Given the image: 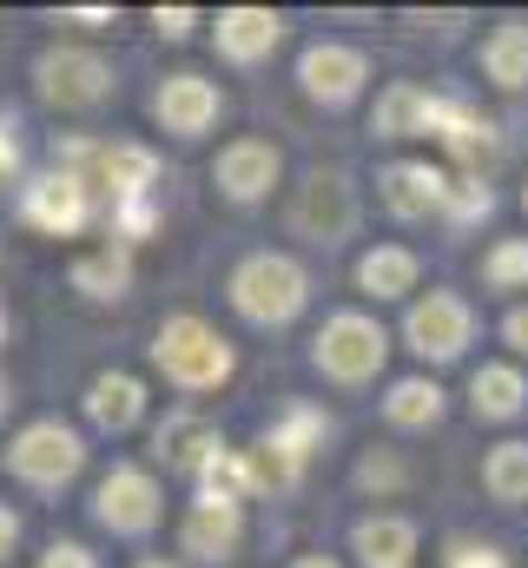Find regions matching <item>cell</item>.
<instances>
[{
  "instance_id": "6da1fadb",
  "label": "cell",
  "mask_w": 528,
  "mask_h": 568,
  "mask_svg": "<svg viewBox=\"0 0 528 568\" xmlns=\"http://www.w3.org/2000/svg\"><path fill=\"white\" fill-rule=\"evenodd\" d=\"M225 297L245 324L258 331H284L304 304H311V272L291 258V252H245L225 278Z\"/></svg>"
},
{
  "instance_id": "7a4b0ae2",
  "label": "cell",
  "mask_w": 528,
  "mask_h": 568,
  "mask_svg": "<svg viewBox=\"0 0 528 568\" xmlns=\"http://www.w3.org/2000/svg\"><path fill=\"white\" fill-rule=\"evenodd\" d=\"M152 364H159V377L179 384V390H219V384H232L238 351L219 337V324L179 311V317H165V324L152 331Z\"/></svg>"
},
{
  "instance_id": "3957f363",
  "label": "cell",
  "mask_w": 528,
  "mask_h": 568,
  "mask_svg": "<svg viewBox=\"0 0 528 568\" xmlns=\"http://www.w3.org/2000/svg\"><path fill=\"white\" fill-rule=\"evenodd\" d=\"M384 357H390V331H384L377 317H364V311H331L324 331H317V344H311V364H317L331 384H344V390L377 384Z\"/></svg>"
},
{
  "instance_id": "277c9868",
  "label": "cell",
  "mask_w": 528,
  "mask_h": 568,
  "mask_svg": "<svg viewBox=\"0 0 528 568\" xmlns=\"http://www.w3.org/2000/svg\"><path fill=\"white\" fill-rule=\"evenodd\" d=\"M357 219H364V205H357V185H351V172H311L297 192H291V232L297 239H311V245H344L351 232H357Z\"/></svg>"
},
{
  "instance_id": "5b68a950",
  "label": "cell",
  "mask_w": 528,
  "mask_h": 568,
  "mask_svg": "<svg viewBox=\"0 0 528 568\" xmlns=\"http://www.w3.org/2000/svg\"><path fill=\"white\" fill-rule=\"evenodd\" d=\"M7 469L27 489H67L87 469V443H80V429H67L60 417H40V424H27L7 443Z\"/></svg>"
},
{
  "instance_id": "8992f818",
  "label": "cell",
  "mask_w": 528,
  "mask_h": 568,
  "mask_svg": "<svg viewBox=\"0 0 528 568\" xmlns=\"http://www.w3.org/2000/svg\"><path fill=\"white\" fill-rule=\"evenodd\" d=\"M33 87H40L47 106L87 113V106H100V100L113 93V60L93 53V47H47V53L33 60Z\"/></svg>"
},
{
  "instance_id": "52a82bcc",
  "label": "cell",
  "mask_w": 528,
  "mask_h": 568,
  "mask_svg": "<svg viewBox=\"0 0 528 568\" xmlns=\"http://www.w3.org/2000/svg\"><path fill=\"white\" fill-rule=\"evenodd\" d=\"M403 344H409L423 364H456V357L476 344V311H469V297H456V291H423V297L403 311Z\"/></svg>"
},
{
  "instance_id": "ba28073f",
  "label": "cell",
  "mask_w": 528,
  "mask_h": 568,
  "mask_svg": "<svg viewBox=\"0 0 528 568\" xmlns=\"http://www.w3.org/2000/svg\"><path fill=\"white\" fill-rule=\"evenodd\" d=\"M238 549H245V503L199 489L185 503V516H179V556H192L205 568H225V562H238Z\"/></svg>"
},
{
  "instance_id": "9c48e42d",
  "label": "cell",
  "mask_w": 528,
  "mask_h": 568,
  "mask_svg": "<svg viewBox=\"0 0 528 568\" xmlns=\"http://www.w3.org/2000/svg\"><path fill=\"white\" fill-rule=\"evenodd\" d=\"M159 516H165V496H159L152 469L113 463V469L100 476V489H93V523H100V529H113V536H152Z\"/></svg>"
},
{
  "instance_id": "30bf717a",
  "label": "cell",
  "mask_w": 528,
  "mask_h": 568,
  "mask_svg": "<svg viewBox=\"0 0 528 568\" xmlns=\"http://www.w3.org/2000/svg\"><path fill=\"white\" fill-rule=\"evenodd\" d=\"M364 80H370V60L351 40H311L297 53V87H304L311 106H331L337 113V106H351L364 93Z\"/></svg>"
},
{
  "instance_id": "8fae6325",
  "label": "cell",
  "mask_w": 528,
  "mask_h": 568,
  "mask_svg": "<svg viewBox=\"0 0 528 568\" xmlns=\"http://www.w3.org/2000/svg\"><path fill=\"white\" fill-rule=\"evenodd\" d=\"M20 219H27L33 232H47V239H73V232L93 225V185L53 165V172H40V179L20 192Z\"/></svg>"
},
{
  "instance_id": "7c38bea8",
  "label": "cell",
  "mask_w": 528,
  "mask_h": 568,
  "mask_svg": "<svg viewBox=\"0 0 528 568\" xmlns=\"http://www.w3.org/2000/svg\"><path fill=\"white\" fill-rule=\"evenodd\" d=\"M219 113H225V93H219V80H205V73H165L159 93H152V120H159V133H172V140H205V133L219 126Z\"/></svg>"
},
{
  "instance_id": "4fadbf2b",
  "label": "cell",
  "mask_w": 528,
  "mask_h": 568,
  "mask_svg": "<svg viewBox=\"0 0 528 568\" xmlns=\"http://www.w3.org/2000/svg\"><path fill=\"white\" fill-rule=\"evenodd\" d=\"M449 192H456V179L443 165H429V159H396V165L377 172V199L403 225H423V219L449 212Z\"/></svg>"
},
{
  "instance_id": "5bb4252c",
  "label": "cell",
  "mask_w": 528,
  "mask_h": 568,
  "mask_svg": "<svg viewBox=\"0 0 528 568\" xmlns=\"http://www.w3.org/2000/svg\"><path fill=\"white\" fill-rule=\"evenodd\" d=\"M277 179H284V152L271 140H232V145H219V159H212V185L232 205H264L277 192Z\"/></svg>"
},
{
  "instance_id": "9a60e30c",
  "label": "cell",
  "mask_w": 528,
  "mask_h": 568,
  "mask_svg": "<svg viewBox=\"0 0 528 568\" xmlns=\"http://www.w3.org/2000/svg\"><path fill=\"white\" fill-rule=\"evenodd\" d=\"M225 456H232V449H225V429L212 424V417H199V410H172V417L159 424V463H165L172 476L205 483Z\"/></svg>"
},
{
  "instance_id": "2e32d148",
  "label": "cell",
  "mask_w": 528,
  "mask_h": 568,
  "mask_svg": "<svg viewBox=\"0 0 528 568\" xmlns=\"http://www.w3.org/2000/svg\"><path fill=\"white\" fill-rule=\"evenodd\" d=\"M443 106H449V93H429V87H416V80H396V87L377 93L370 133H377V140H436Z\"/></svg>"
},
{
  "instance_id": "e0dca14e",
  "label": "cell",
  "mask_w": 528,
  "mask_h": 568,
  "mask_svg": "<svg viewBox=\"0 0 528 568\" xmlns=\"http://www.w3.org/2000/svg\"><path fill=\"white\" fill-rule=\"evenodd\" d=\"M212 47L232 67H258V60H271L284 47V13H271V7H225L212 20Z\"/></svg>"
},
{
  "instance_id": "ac0fdd59",
  "label": "cell",
  "mask_w": 528,
  "mask_h": 568,
  "mask_svg": "<svg viewBox=\"0 0 528 568\" xmlns=\"http://www.w3.org/2000/svg\"><path fill=\"white\" fill-rule=\"evenodd\" d=\"M80 410H87V424H93V429L126 436V429L145 424V384H139V377H126V371H100V377L87 384Z\"/></svg>"
},
{
  "instance_id": "d6986e66",
  "label": "cell",
  "mask_w": 528,
  "mask_h": 568,
  "mask_svg": "<svg viewBox=\"0 0 528 568\" xmlns=\"http://www.w3.org/2000/svg\"><path fill=\"white\" fill-rule=\"evenodd\" d=\"M351 556L364 568H416V523L409 516H364L351 529Z\"/></svg>"
},
{
  "instance_id": "ffe728a7",
  "label": "cell",
  "mask_w": 528,
  "mask_h": 568,
  "mask_svg": "<svg viewBox=\"0 0 528 568\" xmlns=\"http://www.w3.org/2000/svg\"><path fill=\"white\" fill-rule=\"evenodd\" d=\"M469 410H476L483 424H516L528 410L522 364H483V371L469 377Z\"/></svg>"
},
{
  "instance_id": "44dd1931",
  "label": "cell",
  "mask_w": 528,
  "mask_h": 568,
  "mask_svg": "<svg viewBox=\"0 0 528 568\" xmlns=\"http://www.w3.org/2000/svg\"><path fill=\"white\" fill-rule=\"evenodd\" d=\"M483 80L502 87V93H522L528 87V20H496L483 33Z\"/></svg>"
},
{
  "instance_id": "7402d4cb",
  "label": "cell",
  "mask_w": 528,
  "mask_h": 568,
  "mask_svg": "<svg viewBox=\"0 0 528 568\" xmlns=\"http://www.w3.org/2000/svg\"><path fill=\"white\" fill-rule=\"evenodd\" d=\"M416 278H423V258H416L409 245H370V252L357 258V291H364V297H377V304L409 297Z\"/></svg>"
},
{
  "instance_id": "603a6c76",
  "label": "cell",
  "mask_w": 528,
  "mask_h": 568,
  "mask_svg": "<svg viewBox=\"0 0 528 568\" xmlns=\"http://www.w3.org/2000/svg\"><path fill=\"white\" fill-rule=\"evenodd\" d=\"M443 384L436 377H396L384 390V424L390 429H436L443 424Z\"/></svg>"
},
{
  "instance_id": "cb8c5ba5",
  "label": "cell",
  "mask_w": 528,
  "mask_h": 568,
  "mask_svg": "<svg viewBox=\"0 0 528 568\" xmlns=\"http://www.w3.org/2000/svg\"><path fill=\"white\" fill-rule=\"evenodd\" d=\"M73 291H87V297H126L132 291V252L120 239H106V245H93V252H80L73 258Z\"/></svg>"
},
{
  "instance_id": "d4e9b609",
  "label": "cell",
  "mask_w": 528,
  "mask_h": 568,
  "mask_svg": "<svg viewBox=\"0 0 528 568\" xmlns=\"http://www.w3.org/2000/svg\"><path fill=\"white\" fill-rule=\"evenodd\" d=\"M324 436H331V417H324L317 404H291L277 424L264 429V449H277L284 463H297V469H304V463L324 449Z\"/></svg>"
},
{
  "instance_id": "484cf974",
  "label": "cell",
  "mask_w": 528,
  "mask_h": 568,
  "mask_svg": "<svg viewBox=\"0 0 528 568\" xmlns=\"http://www.w3.org/2000/svg\"><path fill=\"white\" fill-rule=\"evenodd\" d=\"M483 489H489L502 509L528 503V443L522 436H509V443H496V449L483 456Z\"/></svg>"
},
{
  "instance_id": "4316f807",
  "label": "cell",
  "mask_w": 528,
  "mask_h": 568,
  "mask_svg": "<svg viewBox=\"0 0 528 568\" xmlns=\"http://www.w3.org/2000/svg\"><path fill=\"white\" fill-rule=\"evenodd\" d=\"M483 284L489 291H528V239H496L483 252Z\"/></svg>"
},
{
  "instance_id": "83f0119b",
  "label": "cell",
  "mask_w": 528,
  "mask_h": 568,
  "mask_svg": "<svg viewBox=\"0 0 528 568\" xmlns=\"http://www.w3.org/2000/svg\"><path fill=\"white\" fill-rule=\"evenodd\" d=\"M489 212H496V192H489V179L463 172V179H456V192H449V212H443V219H449V225H483Z\"/></svg>"
},
{
  "instance_id": "f1b7e54d",
  "label": "cell",
  "mask_w": 528,
  "mask_h": 568,
  "mask_svg": "<svg viewBox=\"0 0 528 568\" xmlns=\"http://www.w3.org/2000/svg\"><path fill=\"white\" fill-rule=\"evenodd\" d=\"M443 568H509V549L502 542H483V536H449Z\"/></svg>"
},
{
  "instance_id": "f546056e",
  "label": "cell",
  "mask_w": 528,
  "mask_h": 568,
  "mask_svg": "<svg viewBox=\"0 0 528 568\" xmlns=\"http://www.w3.org/2000/svg\"><path fill=\"white\" fill-rule=\"evenodd\" d=\"M152 225H159V199H132V205H113V239H120V245H139V239H145V232H152Z\"/></svg>"
},
{
  "instance_id": "4dcf8cb0",
  "label": "cell",
  "mask_w": 528,
  "mask_h": 568,
  "mask_svg": "<svg viewBox=\"0 0 528 568\" xmlns=\"http://www.w3.org/2000/svg\"><path fill=\"white\" fill-rule=\"evenodd\" d=\"M357 483L364 489H403V463L396 456H364L357 463Z\"/></svg>"
},
{
  "instance_id": "1f68e13d",
  "label": "cell",
  "mask_w": 528,
  "mask_h": 568,
  "mask_svg": "<svg viewBox=\"0 0 528 568\" xmlns=\"http://www.w3.org/2000/svg\"><path fill=\"white\" fill-rule=\"evenodd\" d=\"M40 568H100V556H93L87 542H47Z\"/></svg>"
},
{
  "instance_id": "d6a6232c",
  "label": "cell",
  "mask_w": 528,
  "mask_h": 568,
  "mask_svg": "<svg viewBox=\"0 0 528 568\" xmlns=\"http://www.w3.org/2000/svg\"><path fill=\"white\" fill-rule=\"evenodd\" d=\"M13 172H20V120L0 113V179H13Z\"/></svg>"
},
{
  "instance_id": "836d02e7",
  "label": "cell",
  "mask_w": 528,
  "mask_h": 568,
  "mask_svg": "<svg viewBox=\"0 0 528 568\" xmlns=\"http://www.w3.org/2000/svg\"><path fill=\"white\" fill-rule=\"evenodd\" d=\"M152 27H159V40H185V33L199 27V13H192V7H172V13L159 7V13H152Z\"/></svg>"
},
{
  "instance_id": "e575fe53",
  "label": "cell",
  "mask_w": 528,
  "mask_h": 568,
  "mask_svg": "<svg viewBox=\"0 0 528 568\" xmlns=\"http://www.w3.org/2000/svg\"><path fill=\"white\" fill-rule=\"evenodd\" d=\"M502 344H509L516 357H528V304H516V311L502 317Z\"/></svg>"
},
{
  "instance_id": "d590c367",
  "label": "cell",
  "mask_w": 528,
  "mask_h": 568,
  "mask_svg": "<svg viewBox=\"0 0 528 568\" xmlns=\"http://www.w3.org/2000/svg\"><path fill=\"white\" fill-rule=\"evenodd\" d=\"M13 549H20V516H13V509L0 503V562H7Z\"/></svg>"
},
{
  "instance_id": "8d00e7d4",
  "label": "cell",
  "mask_w": 528,
  "mask_h": 568,
  "mask_svg": "<svg viewBox=\"0 0 528 568\" xmlns=\"http://www.w3.org/2000/svg\"><path fill=\"white\" fill-rule=\"evenodd\" d=\"M7 410H13V377L0 371V424H7Z\"/></svg>"
},
{
  "instance_id": "74e56055",
  "label": "cell",
  "mask_w": 528,
  "mask_h": 568,
  "mask_svg": "<svg viewBox=\"0 0 528 568\" xmlns=\"http://www.w3.org/2000/svg\"><path fill=\"white\" fill-rule=\"evenodd\" d=\"M291 568H344V562H337V556H297Z\"/></svg>"
},
{
  "instance_id": "f35d334b",
  "label": "cell",
  "mask_w": 528,
  "mask_h": 568,
  "mask_svg": "<svg viewBox=\"0 0 528 568\" xmlns=\"http://www.w3.org/2000/svg\"><path fill=\"white\" fill-rule=\"evenodd\" d=\"M132 568H179V562H165V556H145V562H132Z\"/></svg>"
},
{
  "instance_id": "ab89813d",
  "label": "cell",
  "mask_w": 528,
  "mask_h": 568,
  "mask_svg": "<svg viewBox=\"0 0 528 568\" xmlns=\"http://www.w3.org/2000/svg\"><path fill=\"white\" fill-rule=\"evenodd\" d=\"M0 344H7V304H0Z\"/></svg>"
},
{
  "instance_id": "60d3db41",
  "label": "cell",
  "mask_w": 528,
  "mask_h": 568,
  "mask_svg": "<svg viewBox=\"0 0 528 568\" xmlns=\"http://www.w3.org/2000/svg\"><path fill=\"white\" fill-rule=\"evenodd\" d=\"M522 212H528V185H522Z\"/></svg>"
}]
</instances>
